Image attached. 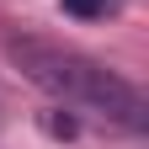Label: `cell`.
Returning a JSON list of instances; mask_svg holds the SVG:
<instances>
[{"instance_id": "obj_1", "label": "cell", "mask_w": 149, "mask_h": 149, "mask_svg": "<svg viewBox=\"0 0 149 149\" xmlns=\"http://www.w3.org/2000/svg\"><path fill=\"white\" fill-rule=\"evenodd\" d=\"M11 59L22 64L48 96H59L74 112H91L101 123H117V128H144V96L123 74L101 69L96 59L85 53H69V48H53V43H37V37H11Z\"/></svg>"}, {"instance_id": "obj_2", "label": "cell", "mask_w": 149, "mask_h": 149, "mask_svg": "<svg viewBox=\"0 0 149 149\" xmlns=\"http://www.w3.org/2000/svg\"><path fill=\"white\" fill-rule=\"evenodd\" d=\"M59 6H64L69 16H80V22H96V16H107L117 0H59Z\"/></svg>"}]
</instances>
